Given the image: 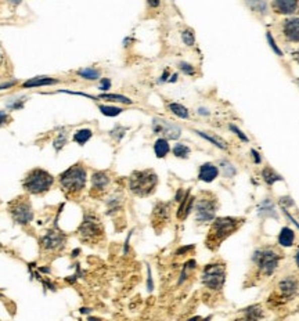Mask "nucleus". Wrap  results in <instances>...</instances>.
Returning a JSON list of instances; mask_svg holds the SVG:
<instances>
[{
  "mask_svg": "<svg viewBox=\"0 0 299 321\" xmlns=\"http://www.w3.org/2000/svg\"><path fill=\"white\" fill-rule=\"evenodd\" d=\"M243 219L237 218H219L212 223L209 230V236L207 238V246L211 249L218 248L228 236H231L234 231L243 225Z\"/></svg>",
  "mask_w": 299,
  "mask_h": 321,
  "instance_id": "1",
  "label": "nucleus"
},
{
  "mask_svg": "<svg viewBox=\"0 0 299 321\" xmlns=\"http://www.w3.org/2000/svg\"><path fill=\"white\" fill-rule=\"evenodd\" d=\"M86 169L81 164H76L60 176L61 187L68 194L81 193L86 186Z\"/></svg>",
  "mask_w": 299,
  "mask_h": 321,
  "instance_id": "2",
  "label": "nucleus"
},
{
  "mask_svg": "<svg viewBox=\"0 0 299 321\" xmlns=\"http://www.w3.org/2000/svg\"><path fill=\"white\" fill-rule=\"evenodd\" d=\"M158 177L152 171L135 172L129 179V188L139 197H147L157 187Z\"/></svg>",
  "mask_w": 299,
  "mask_h": 321,
  "instance_id": "3",
  "label": "nucleus"
},
{
  "mask_svg": "<svg viewBox=\"0 0 299 321\" xmlns=\"http://www.w3.org/2000/svg\"><path fill=\"white\" fill-rule=\"evenodd\" d=\"M54 179L43 169H33L24 180V188L31 194L46 193L53 186Z\"/></svg>",
  "mask_w": 299,
  "mask_h": 321,
  "instance_id": "4",
  "label": "nucleus"
},
{
  "mask_svg": "<svg viewBox=\"0 0 299 321\" xmlns=\"http://www.w3.org/2000/svg\"><path fill=\"white\" fill-rule=\"evenodd\" d=\"M278 260L280 256L278 253L272 248H265V249H258L254 253V263L258 268V272L262 276H272L274 273V270L277 269Z\"/></svg>",
  "mask_w": 299,
  "mask_h": 321,
  "instance_id": "5",
  "label": "nucleus"
},
{
  "mask_svg": "<svg viewBox=\"0 0 299 321\" xmlns=\"http://www.w3.org/2000/svg\"><path fill=\"white\" fill-rule=\"evenodd\" d=\"M202 284L209 289L213 291H219L223 288L224 280H226V270H224V264L222 263H212L208 264L207 268L204 269L201 276Z\"/></svg>",
  "mask_w": 299,
  "mask_h": 321,
  "instance_id": "6",
  "label": "nucleus"
},
{
  "mask_svg": "<svg viewBox=\"0 0 299 321\" xmlns=\"http://www.w3.org/2000/svg\"><path fill=\"white\" fill-rule=\"evenodd\" d=\"M11 218L14 219L16 223L18 225H28L33 218L32 206L27 198H17L10 203L9 206Z\"/></svg>",
  "mask_w": 299,
  "mask_h": 321,
  "instance_id": "7",
  "label": "nucleus"
},
{
  "mask_svg": "<svg viewBox=\"0 0 299 321\" xmlns=\"http://www.w3.org/2000/svg\"><path fill=\"white\" fill-rule=\"evenodd\" d=\"M101 234H103V227L98 218H96L94 215H87L79 227V236L82 237V240L96 242L100 240Z\"/></svg>",
  "mask_w": 299,
  "mask_h": 321,
  "instance_id": "8",
  "label": "nucleus"
},
{
  "mask_svg": "<svg viewBox=\"0 0 299 321\" xmlns=\"http://www.w3.org/2000/svg\"><path fill=\"white\" fill-rule=\"evenodd\" d=\"M218 209L216 199L212 197H202L196 203V218L197 222L200 223H207L212 222Z\"/></svg>",
  "mask_w": 299,
  "mask_h": 321,
  "instance_id": "9",
  "label": "nucleus"
},
{
  "mask_svg": "<svg viewBox=\"0 0 299 321\" xmlns=\"http://www.w3.org/2000/svg\"><path fill=\"white\" fill-rule=\"evenodd\" d=\"M152 130H154V133L162 134L163 139L166 140L179 139L180 134H182V129H180L177 125L158 118H155L152 121Z\"/></svg>",
  "mask_w": 299,
  "mask_h": 321,
  "instance_id": "10",
  "label": "nucleus"
},
{
  "mask_svg": "<svg viewBox=\"0 0 299 321\" xmlns=\"http://www.w3.org/2000/svg\"><path fill=\"white\" fill-rule=\"evenodd\" d=\"M64 242H66V238L64 236L58 233V231H49L46 236L42 238V245H43L44 249L47 251H55V249H60L64 246Z\"/></svg>",
  "mask_w": 299,
  "mask_h": 321,
  "instance_id": "11",
  "label": "nucleus"
},
{
  "mask_svg": "<svg viewBox=\"0 0 299 321\" xmlns=\"http://www.w3.org/2000/svg\"><path fill=\"white\" fill-rule=\"evenodd\" d=\"M283 33L289 42H299V18L284 21Z\"/></svg>",
  "mask_w": 299,
  "mask_h": 321,
  "instance_id": "12",
  "label": "nucleus"
},
{
  "mask_svg": "<svg viewBox=\"0 0 299 321\" xmlns=\"http://www.w3.org/2000/svg\"><path fill=\"white\" fill-rule=\"evenodd\" d=\"M296 289H298V281L294 277H287V279L281 280L278 284V292L284 299H288L291 296H294Z\"/></svg>",
  "mask_w": 299,
  "mask_h": 321,
  "instance_id": "13",
  "label": "nucleus"
},
{
  "mask_svg": "<svg viewBox=\"0 0 299 321\" xmlns=\"http://www.w3.org/2000/svg\"><path fill=\"white\" fill-rule=\"evenodd\" d=\"M299 0H273V7L280 14H292L298 10Z\"/></svg>",
  "mask_w": 299,
  "mask_h": 321,
  "instance_id": "14",
  "label": "nucleus"
},
{
  "mask_svg": "<svg viewBox=\"0 0 299 321\" xmlns=\"http://www.w3.org/2000/svg\"><path fill=\"white\" fill-rule=\"evenodd\" d=\"M61 80L55 79V78H49V76H36L32 79L27 80L22 83L24 89H32V87H40V86H53L58 85Z\"/></svg>",
  "mask_w": 299,
  "mask_h": 321,
  "instance_id": "15",
  "label": "nucleus"
},
{
  "mask_svg": "<svg viewBox=\"0 0 299 321\" xmlns=\"http://www.w3.org/2000/svg\"><path fill=\"white\" fill-rule=\"evenodd\" d=\"M219 175V169L213 164H204L200 168V173H198V179L205 183L213 182Z\"/></svg>",
  "mask_w": 299,
  "mask_h": 321,
  "instance_id": "16",
  "label": "nucleus"
},
{
  "mask_svg": "<svg viewBox=\"0 0 299 321\" xmlns=\"http://www.w3.org/2000/svg\"><path fill=\"white\" fill-rule=\"evenodd\" d=\"M193 203H194V198L190 197V194L187 193L185 195V198H182V201H180V206L177 209V218L179 219L183 220L189 216L191 208H193Z\"/></svg>",
  "mask_w": 299,
  "mask_h": 321,
  "instance_id": "17",
  "label": "nucleus"
},
{
  "mask_svg": "<svg viewBox=\"0 0 299 321\" xmlns=\"http://www.w3.org/2000/svg\"><path fill=\"white\" fill-rule=\"evenodd\" d=\"M109 183V179L107 173L104 172H96L92 177V184L94 190H104Z\"/></svg>",
  "mask_w": 299,
  "mask_h": 321,
  "instance_id": "18",
  "label": "nucleus"
},
{
  "mask_svg": "<svg viewBox=\"0 0 299 321\" xmlns=\"http://www.w3.org/2000/svg\"><path fill=\"white\" fill-rule=\"evenodd\" d=\"M170 150V147H169V143L166 139H158L155 143H154V152H155V155L158 158H163V156H166V154L169 152Z\"/></svg>",
  "mask_w": 299,
  "mask_h": 321,
  "instance_id": "19",
  "label": "nucleus"
},
{
  "mask_svg": "<svg viewBox=\"0 0 299 321\" xmlns=\"http://www.w3.org/2000/svg\"><path fill=\"white\" fill-rule=\"evenodd\" d=\"M295 240V236H294V231L288 229V227H284L281 233H280V236H278V242H280V245L283 246H291L292 245V242Z\"/></svg>",
  "mask_w": 299,
  "mask_h": 321,
  "instance_id": "20",
  "label": "nucleus"
},
{
  "mask_svg": "<svg viewBox=\"0 0 299 321\" xmlns=\"http://www.w3.org/2000/svg\"><path fill=\"white\" fill-rule=\"evenodd\" d=\"M169 111L172 114H174L176 117H179L182 119L189 118V110L186 107H183L182 104H177V102H170L168 105Z\"/></svg>",
  "mask_w": 299,
  "mask_h": 321,
  "instance_id": "21",
  "label": "nucleus"
},
{
  "mask_svg": "<svg viewBox=\"0 0 299 321\" xmlns=\"http://www.w3.org/2000/svg\"><path fill=\"white\" fill-rule=\"evenodd\" d=\"M92 130L90 129H81V130H78L74 133V141L78 143L79 145H83L86 141L90 140L92 137Z\"/></svg>",
  "mask_w": 299,
  "mask_h": 321,
  "instance_id": "22",
  "label": "nucleus"
},
{
  "mask_svg": "<svg viewBox=\"0 0 299 321\" xmlns=\"http://www.w3.org/2000/svg\"><path fill=\"white\" fill-rule=\"evenodd\" d=\"M97 100H105V101L111 102H122V104H132L131 98H128L125 96H121V94H100L97 97Z\"/></svg>",
  "mask_w": 299,
  "mask_h": 321,
  "instance_id": "23",
  "label": "nucleus"
},
{
  "mask_svg": "<svg viewBox=\"0 0 299 321\" xmlns=\"http://www.w3.org/2000/svg\"><path fill=\"white\" fill-rule=\"evenodd\" d=\"M78 76H81L83 79L86 80H97L100 78V71L94 70V68H90V67H87V68H82L79 70L78 72Z\"/></svg>",
  "mask_w": 299,
  "mask_h": 321,
  "instance_id": "24",
  "label": "nucleus"
},
{
  "mask_svg": "<svg viewBox=\"0 0 299 321\" xmlns=\"http://www.w3.org/2000/svg\"><path fill=\"white\" fill-rule=\"evenodd\" d=\"M154 215L157 216L159 222H163V220H168L169 218V205L168 203H158L155 206V210H154Z\"/></svg>",
  "mask_w": 299,
  "mask_h": 321,
  "instance_id": "25",
  "label": "nucleus"
},
{
  "mask_svg": "<svg viewBox=\"0 0 299 321\" xmlns=\"http://www.w3.org/2000/svg\"><path fill=\"white\" fill-rule=\"evenodd\" d=\"M262 176H263V180L267 183V184H270L272 186L273 183H276L277 180H281V177L278 176L276 172L270 169V168H266V169H263L262 172Z\"/></svg>",
  "mask_w": 299,
  "mask_h": 321,
  "instance_id": "26",
  "label": "nucleus"
},
{
  "mask_svg": "<svg viewBox=\"0 0 299 321\" xmlns=\"http://www.w3.org/2000/svg\"><path fill=\"white\" fill-rule=\"evenodd\" d=\"M247 3L255 13H259V14L266 13V2L265 0H247Z\"/></svg>",
  "mask_w": 299,
  "mask_h": 321,
  "instance_id": "27",
  "label": "nucleus"
},
{
  "mask_svg": "<svg viewBox=\"0 0 299 321\" xmlns=\"http://www.w3.org/2000/svg\"><path fill=\"white\" fill-rule=\"evenodd\" d=\"M196 133H198L200 136H201V137H204V139L208 140V141H211L213 145H216V147L222 148V150H226V148H227L226 143H224L222 139H219V137H215V136H209V134L204 133V132H196Z\"/></svg>",
  "mask_w": 299,
  "mask_h": 321,
  "instance_id": "28",
  "label": "nucleus"
},
{
  "mask_svg": "<svg viewBox=\"0 0 299 321\" xmlns=\"http://www.w3.org/2000/svg\"><path fill=\"white\" fill-rule=\"evenodd\" d=\"M98 110L101 111V114H104L105 117H116L119 115L124 110L118 107H111V105H98Z\"/></svg>",
  "mask_w": 299,
  "mask_h": 321,
  "instance_id": "29",
  "label": "nucleus"
},
{
  "mask_svg": "<svg viewBox=\"0 0 299 321\" xmlns=\"http://www.w3.org/2000/svg\"><path fill=\"white\" fill-rule=\"evenodd\" d=\"M173 154L177 158H187L189 154H190V148L187 147L186 144H176L173 147Z\"/></svg>",
  "mask_w": 299,
  "mask_h": 321,
  "instance_id": "30",
  "label": "nucleus"
},
{
  "mask_svg": "<svg viewBox=\"0 0 299 321\" xmlns=\"http://www.w3.org/2000/svg\"><path fill=\"white\" fill-rule=\"evenodd\" d=\"M182 39H183V42H185L187 46H193L194 42H196L194 33H193V31H190V29H186L185 32L182 33Z\"/></svg>",
  "mask_w": 299,
  "mask_h": 321,
  "instance_id": "31",
  "label": "nucleus"
},
{
  "mask_svg": "<svg viewBox=\"0 0 299 321\" xmlns=\"http://www.w3.org/2000/svg\"><path fill=\"white\" fill-rule=\"evenodd\" d=\"M247 317L248 318H261L262 317V310L259 306H252L250 309H247Z\"/></svg>",
  "mask_w": 299,
  "mask_h": 321,
  "instance_id": "32",
  "label": "nucleus"
},
{
  "mask_svg": "<svg viewBox=\"0 0 299 321\" xmlns=\"http://www.w3.org/2000/svg\"><path fill=\"white\" fill-rule=\"evenodd\" d=\"M266 38H267V40H269V43H270V47H272L273 50H274V53L278 54V56H283V53H281V50H280V48L277 47V44H276V42H274V39H273L272 35L267 32Z\"/></svg>",
  "mask_w": 299,
  "mask_h": 321,
  "instance_id": "33",
  "label": "nucleus"
},
{
  "mask_svg": "<svg viewBox=\"0 0 299 321\" xmlns=\"http://www.w3.org/2000/svg\"><path fill=\"white\" fill-rule=\"evenodd\" d=\"M66 143H67V136H66V133L63 134V133H60V136H58V139L55 140L54 141V147H55V150H60L61 147H63V145H66Z\"/></svg>",
  "mask_w": 299,
  "mask_h": 321,
  "instance_id": "34",
  "label": "nucleus"
},
{
  "mask_svg": "<svg viewBox=\"0 0 299 321\" xmlns=\"http://www.w3.org/2000/svg\"><path fill=\"white\" fill-rule=\"evenodd\" d=\"M180 70L183 71L186 75H194V72H196L194 68H193L190 64H186V63H182V64H180Z\"/></svg>",
  "mask_w": 299,
  "mask_h": 321,
  "instance_id": "35",
  "label": "nucleus"
},
{
  "mask_svg": "<svg viewBox=\"0 0 299 321\" xmlns=\"http://www.w3.org/2000/svg\"><path fill=\"white\" fill-rule=\"evenodd\" d=\"M230 129H231L234 133L237 134V136H238L240 139L243 140V141H248V137H247V136H245V134L243 133V132H241V130H240L238 128H237V126H234V125H230Z\"/></svg>",
  "mask_w": 299,
  "mask_h": 321,
  "instance_id": "36",
  "label": "nucleus"
},
{
  "mask_svg": "<svg viewBox=\"0 0 299 321\" xmlns=\"http://www.w3.org/2000/svg\"><path fill=\"white\" fill-rule=\"evenodd\" d=\"M109 87H111V80L107 79V78H104V79H101V82H100V86H98V89L100 90H108Z\"/></svg>",
  "mask_w": 299,
  "mask_h": 321,
  "instance_id": "37",
  "label": "nucleus"
},
{
  "mask_svg": "<svg viewBox=\"0 0 299 321\" xmlns=\"http://www.w3.org/2000/svg\"><path fill=\"white\" fill-rule=\"evenodd\" d=\"M10 121V117H9V114L6 113V111H0V126H3L6 123Z\"/></svg>",
  "mask_w": 299,
  "mask_h": 321,
  "instance_id": "38",
  "label": "nucleus"
},
{
  "mask_svg": "<svg viewBox=\"0 0 299 321\" xmlns=\"http://www.w3.org/2000/svg\"><path fill=\"white\" fill-rule=\"evenodd\" d=\"M147 3L152 9H157V7H159V5H161V0H147Z\"/></svg>",
  "mask_w": 299,
  "mask_h": 321,
  "instance_id": "39",
  "label": "nucleus"
},
{
  "mask_svg": "<svg viewBox=\"0 0 299 321\" xmlns=\"http://www.w3.org/2000/svg\"><path fill=\"white\" fill-rule=\"evenodd\" d=\"M16 83H17L16 80H11V82L3 83V85H0V90H3V89H7V87H11V86H14Z\"/></svg>",
  "mask_w": 299,
  "mask_h": 321,
  "instance_id": "40",
  "label": "nucleus"
},
{
  "mask_svg": "<svg viewBox=\"0 0 299 321\" xmlns=\"http://www.w3.org/2000/svg\"><path fill=\"white\" fill-rule=\"evenodd\" d=\"M251 154H252V156H254V161H255L256 164H259V162H261V156H259V154H258L255 150L251 151Z\"/></svg>",
  "mask_w": 299,
  "mask_h": 321,
  "instance_id": "41",
  "label": "nucleus"
},
{
  "mask_svg": "<svg viewBox=\"0 0 299 321\" xmlns=\"http://www.w3.org/2000/svg\"><path fill=\"white\" fill-rule=\"evenodd\" d=\"M9 3L17 6V5H20V3H21V0H9Z\"/></svg>",
  "mask_w": 299,
  "mask_h": 321,
  "instance_id": "42",
  "label": "nucleus"
},
{
  "mask_svg": "<svg viewBox=\"0 0 299 321\" xmlns=\"http://www.w3.org/2000/svg\"><path fill=\"white\" fill-rule=\"evenodd\" d=\"M295 260H296V264H298V268H299V252L296 253V257H295Z\"/></svg>",
  "mask_w": 299,
  "mask_h": 321,
  "instance_id": "43",
  "label": "nucleus"
},
{
  "mask_svg": "<svg viewBox=\"0 0 299 321\" xmlns=\"http://www.w3.org/2000/svg\"><path fill=\"white\" fill-rule=\"evenodd\" d=\"M295 59H296V61H298V63H299V50H298V51H296V53H295Z\"/></svg>",
  "mask_w": 299,
  "mask_h": 321,
  "instance_id": "44",
  "label": "nucleus"
}]
</instances>
